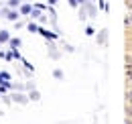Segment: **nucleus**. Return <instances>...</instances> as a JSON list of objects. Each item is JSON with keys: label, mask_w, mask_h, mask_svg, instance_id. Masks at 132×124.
<instances>
[{"label": "nucleus", "mask_w": 132, "mask_h": 124, "mask_svg": "<svg viewBox=\"0 0 132 124\" xmlns=\"http://www.w3.org/2000/svg\"><path fill=\"white\" fill-rule=\"evenodd\" d=\"M69 4L71 6H77V0H69Z\"/></svg>", "instance_id": "obj_5"}, {"label": "nucleus", "mask_w": 132, "mask_h": 124, "mask_svg": "<svg viewBox=\"0 0 132 124\" xmlns=\"http://www.w3.org/2000/svg\"><path fill=\"white\" fill-rule=\"evenodd\" d=\"M55 2H57V0H49V4H55Z\"/></svg>", "instance_id": "obj_6"}, {"label": "nucleus", "mask_w": 132, "mask_h": 124, "mask_svg": "<svg viewBox=\"0 0 132 124\" xmlns=\"http://www.w3.org/2000/svg\"><path fill=\"white\" fill-rule=\"evenodd\" d=\"M6 16H8V18H10V20H16V12H14V10H8V12H6Z\"/></svg>", "instance_id": "obj_3"}, {"label": "nucleus", "mask_w": 132, "mask_h": 124, "mask_svg": "<svg viewBox=\"0 0 132 124\" xmlns=\"http://www.w3.org/2000/svg\"><path fill=\"white\" fill-rule=\"evenodd\" d=\"M20 12H22V14H31V12H33L31 4H24V6H20Z\"/></svg>", "instance_id": "obj_2"}, {"label": "nucleus", "mask_w": 132, "mask_h": 124, "mask_svg": "<svg viewBox=\"0 0 132 124\" xmlns=\"http://www.w3.org/2000/svg\"><path fill=\"white\" fill-rule=\"evenodd\" d=\"M10 43H12V47H18V45H20V41H18V39H12Z\"/></svg>", "instance_id": "obj_4"}, {"label": "nucleus", "mask_w": 132, "mask_h": 124, "mask_svg": "<svg viewBox=\"0 0 132 124\" xmlns=\"http://www.w3.org/2000/svg\"><path fill=\"white\" fill-rule=\"evenodd\" d=\"M10 39V35H8V31H0V43H6Z\"/></svg>", "instance_id": "obj_1"}]
</instances>
